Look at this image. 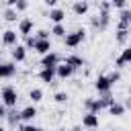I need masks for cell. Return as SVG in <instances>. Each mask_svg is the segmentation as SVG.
<instances>
[{
    "label": "cell",
    "mask_w": 131,
    "mask_h": 131,
    "mask_svg": "<svg viewBox=\"0 0 131 131\" xmlns=\"http://www.w3.org/2000/svg\"><path fill=\"white\" fill-rule=\"evenodd\" d=\"M6 121H8V125H16L18 121H23L20 119V111H10L8 117H6Z\"/></svg>",
    "instance_id": "603a6c76"
},
{
    "label": "cell",
    "mask_w": 131,
    "mask_h": 131,
    "mask_svg": "<svg viewBox=\"0 0 131 131\" xmlns=\"http://www.w3.org/2000/svg\"><path fill=\"white\" fill-rule=\"evenodd\" d=\"M108 113H111L113 117H123V115H125V104H121V102H115V104H111Z\"/></svg>",
    "instance_id": "d6986e66"
},
{
    "label": "cell",
    "mask_w": 131,
    "mask_h": 131,
    "mask_svg": "<svg viewBox=\"0 0 131 131\" xmlns=\"http://www.w3.org/2000/svg\"><path fill=\"white\" fill-rule=\"evenodd\" d=\"M94 88L104 96V94H108L111 92V88H113V82L108 80V76H104V74H100L96 80H94Z\"/></svg>",
    "instance_id": "3957f363"
},
{
    "label": "cell",
    "mask_w": 131,
    "mask_h": 131,
    "mask_svg": "<svg viewBox=\"0 0 131 131\" xmlns=\"http://www.w3.org/2000/svg\"><path fill=\"white\" fill-rule=\"evenodd\" d=\"M53 100H55L57 104H66V102H68V94H66V92H55V94H53Z\"/></svg>",
    "instance_id": "4316f807"
},
{
    "label": "cell",
    "mask_w": 131,
    "mask_h": 131,
    "mask_svg": "<svg viewBox=\"0 0 131 131\" xmlns=\"http://www.w3.org/2000/svg\"><path fill=\"white\" fill-rule=\"evenodd\" d=\"M37 43H39L37 35H29V37H25V47H27V49H33V51H35Z\"/></svg>",
    "instance_id": "44dd1931"
},
{
    "label": "cell",
    "mask_w": 131,
    "mask_h": 131,
    "mask_svg": "<svg viewBox=\"0 0 131 131\" xmlns=\"http://www.w3.org/2000/svg\"><path fill=\"white\" fill-rule=\"evenodd\" d=\"M33 27H35L33 18H20V23H18V33H20L23 37H29V35L33 33Z\"/></svg>",
    "instance_id": "30bf717a"
},
{
    "label": "cell",
    "mask_w": 131,
    "mask_h": 131,
    "mask_svg": "<svg viewBox=\"0 0 131 131\" xmlns=\"http://www.w3.org/2000/svg\"><path fill=\"white\" fill-rule=\"evenodd\" d=\"M111 8H113V2H106V0H104V2L98 4V10H100V12H111Z\"/></svg>",
    "instance_id": "f1b7e54d"
},
{
    "label": "cell",
    "mask_w": 131,
    "mask_h": 131,
    "mask_svg": "<svg viewBox=\"0 0 131 131\" xmlns=\"http://www.w3.org/2000/svg\"><path fill=\"white\" fill-rule=\"evenodd\" d=\"M35 117H37V108H35L33 104H29V106H25V108L20 111V119H23L25 123H33Z\"/></svg>",
    "instance_id": "5bb4252c"
},
{
    "label": "cell",
    "mask_w": 131,
    "mask_h": 131,
    "mask_svg": "<svg viewBox=\"0 0 131 131\" xmlns=\"http://www.w3.org/2000/svg\"><path fill=\"white\" fill-rule=\"evenodd\" d=\"M49 18L53 20V25H63L66 10H61V8H53V10H49Z\"/></svg>",
    "instance_id": "2e32d148"
},
{
    "label": "cell",
    "mask_w": 131,
    "mask_h": 131,
    "mask_svg": "<svg viewBox=\"0 0 131 131\" xmlns=\"http://www.w3.org/2000/svg\"><path fill=\"white\" fill-rule=\"evenodd\" d=\"M6 117H8V108H6L4 104H0V119H4V121H6Z\"/></svg>",
    "instance_id": "e575fe53"
},
{
    "label": "cell",
    "mask_w": 131,
    "mask_h": 131,
    "mask_svg": "<svg viewBox=\"0 0 131 131\" xmlns=\"http://www.w3.org/2000/svg\"><path fill=\"white\" fill-rule=\"evenodd\" d=\"M55 78H57L55 68H41V72H39V80H41V82H45V84H53Z\"/></svg>",
    "instance_id": "ba28073f"
},
{
    "label": "cell",
    "mask_w": 131,
    "mask_h": 131,
    "mask_svg": "<svg viewBox=\"0 0 131 131\" xmlns=\"http://www.w3.org/2000/svg\"><path fill=\"white\" fill-rule=\"evenodd\" d=\"M29 8V2L27 0H16V6H14V10L18 12V10H27Z\"/></svg>",
    "instance_id": "4dcf8cb0"
},
{
    "label": "cell",
    "mask_w": 131,
    "mask_h": 131,
    "mask_svg": "<svg viewBox=\"0 0 131 131\" xmlns=\"http://www.w3.org/2000/svg\"><path fill=\"white\" fill-rule=\"evenodd\" d=\"M119 57L125 61V66H127V63H131V47H125V49H123V53H121Z\"/></svg>",
    "instance_id": "83f0119b"
},
{
    "label": "cell",
    "mask_w": 131,
    "mask_h": 131,
    "mask_svg": "<svg viewBox=\"0 0 131 131\" xmlns=\"http://www.w3.org/2000/svg\"><path fill=\"white\" fill-rule=\"evenodd\" d=\"M20 131H41V129L35 127L33 123H25V125H20Z\"/></svg>",
    "instance_id": "d6a6232c"
},
{
    "label": "cell",
    "mask_w": 131,
    "mask_h": 131,
    "mask_svg": "<svg viewBox=\"0 0 131 131\" xmlns=\"http://www.w3.org/2000/svg\"><path fill=\"white\" fill-rule=\"evenodd\" d=\"M68 66H72L74 70H78V68H82V66H86V61H84V57H80V55H66V59H63Z\"/></svg>",
    "instance_id": "e0dca14e"
},
{
    "label": "cell",
    "mask_w": 131,
    "mask_h": 131,
    "mask_svg": "<svg viewBox=\"0 0 131 131\" xmlns=\"http://www.w3.org/2000/svg\"><path fill=\"white\" fill-rule=\"evenodd\" d=\"M106 76H108V80H111V82H113V84H115V82H119V80H121V74H119V72H111V74H106Z\"/></svg>",
    "instance_id": "836d02e7"
},
{
    "label": "cell",
    "mask_w": 131,
    "mask_h": 131,
    "mask_svg": "<svg viewBox=\"0 0 131 131\" xmlns=\"http://www.w3.org/2000/svg\"><path fill=\"white\" fill-rule=\"evenodd\" d=\"M0 98H2V104H4L6 108H14V106H16V102H18V92H16V88H14V86L6 84V86H2Z\"/></svg>",
    "instance_id": "6da1fadb"
},
{
    "label": "cell",
    "mask_w": 131,
    "mask_h": 131,
    "mask_svg": "<svg viewBox=\"0 0 131 131\" xmlns=\"http://www.w3.org/2000/svg\"><path fill=\"white\" fill-rule=\"evenodd\" d=\"M55 72H57V78H61V80H66V78H70V76H72V74H74L76 70H74L72 66H68L66 61H61V63H59V66L55 68Z\"/></svg>",
    "instance_id": "7c38bea8"
},
{
    "label": "cell",
    "mask_w": 131,
    "mask_h": 131,
    "mask_svg": "<svg viewBox=\"0 0 131 131\" xmlns=\"http://www.w3.org/2000/svg\"><path fill=\"white\" fill-rule=\"evenodd\" d=\"M2 45H4V47H14V45H18V43H16V31L6 29V31L2 33Z\"/></svg>",
    "instance_id": "8fae6325"
},
{
    "label": "cell",
    "mask_w": 131,
    "mask_h": 131,
    "mask_svg": "<svg viewBox=\"0 0 131 131\" xmlns=\"http://www.w3.org/2000/svg\"><path fill=\"white\" fill-rule=\"evenodd\" d=\"M37 39H39V41H49V31L39 29V31H37Z\"/></svg>",
    "instance_id": "f546056e"
},
{
    "label": "cell",
    "mask_w": 131,
    "mask_h": 131,
    "mask_svg": "<svg viewBox=\"0 0 131 131\" xmlns=\"http://www.w3.org/2000/svg\"><path fill=\"white\" fill-rule=\"evenodd\" d=\"M72 131H82V127H80V125H76V127H72Z\"/></svg>",
    "instance_id": "74e56055"
},
{
    "label": "cell",
    "mask_w": 131,
    "mask_h": 131,
    "mask_svg": "<svg viewBox=\"0 0 131 131\" xmlns=\"http://www.w3.org/2000/svg\"><path fill=\"white\" fill-rule=\"evenodd\" d=\"M125 108H131V98H127V102H125Z\"/></svg>",
    "instance_id": "8d00e7d4"
},
{
    "label": "cell",
    "mask_w": 131,
    "mask_h": 131,
    "mask_svg": "<svg viewBox=\"0 0 131 131\" xmlns=\"http://www.w3.org/2000/svg\"><path fill=\"white\" fill-rule=\"evenodd\" d=\"M16 74V63L14 61H2L0 63V78L2 80H8Z\"/></svg>",
    "instance_id": "8992f818"
},
{
    "label": "cell",
    "mask_w": 131,
    "mask_h": 131,
    "mask_svg": "<svg viewBox=\"0 0 131 131\" xmlns=\"http://www.w3.org/2000/svg\"><path fill=\"white\" fill-rule=\"evenodd\" d=\"M111 23V12H98L96 16H92V27H96L98 31H104Z\"/></svg>",
    "instance_id": "277c9868"
},
{
    "label": "cell",
    "mask_w": 131,
    "mask_h": 131,
    "mask_svg": "<svg viewBox=\"0 0 131 131\" xmlns=\"http://www.w3.org/2000/svg\"><path fill=\"white\" fill-rule=\"evenodd\" d=\"M72 10H74V14L82 16V14H86V12L90 10V4H88L86 0H78V2H74V4H72Z\"/></svg>",
    "instance_id": "9a60e30c"
},
{
    "label": "cell",
    "mask_w": 131,
    "mask_h": 131,
    "mask_svg": "<svg viewBox=\"0 0 131 131\" xmlns=\"http://www.w3.org/2000/svg\"><path fill=\"white\" fill-rule=\"evenodd\" d=\"M129 98H131V88H129Z\"/></svg>",
    "instance_id": "ab89813d"
},
{
    "label": "cell",
    "mask_w": 131,
    "mask_h": 131,
    "mask_svg": "<svg viewBox=\"0 0 131 131\" xmlns=\"http://www.w3.org/2000/svg\"><path fill=\"white\" fill-rule=\"evenodd\" d=\"M4 20H8V23L16 20V10H14V8H6V10H4Z\"/></svg>",
    "instance_id": "484cf974"
},
{
    "label": "cell",
    "mask_w": 131,
    "mask_h": 131,
    "mask_svg": "<svg viewBox=\"0 0 131 131\" xmlns=\"http://www.w3.org/2000/svg\"><path fill=\"white\" fill-rule=\"evenodd\" d=\"M41 131H45V129H41Z\"/></svg>",
    "instance_id": "60d3db41"
},
{
    "label": "cell",
    "mask_w": 131,
    "mask_h": 131,
    "mask_svg": "<svg viewBox=\"0 0 131 131\" xmlns=\"http://www.w3.org/2000/svg\"><path fill=\"white\" fill-rule=\"evenodd\" d=\"M10 55H12V61H14V63H20V61H25V59H27V47L18 43V45H14V47H12Z\"/></svg>",
    "instance_id": "52a82bcc"
},
{
    "label": "cell",
    "mask_w": 131,
    "mask_h": 131,
    "mask_svg": "<svg viewBox=\"0 0 131 131\" xmlns=\"http://www.w3.org/2000/svg\"><path fill=\"white\" fill-rule=\"evenodd\" d=\"M82 125H84L86 129H96V127H98V115L86 113V115L82 117Z\"/></svg>",
    "instance_id": "4fadbf2b"
},
{
    "label": "cell",
    "mask_w": 131,
    "mask_h": 131,
    "mask_svg": "<svg viewBox=\"0 0 131 131\" xmlns=\"http://www.w3.org/2000/svg\"><path fill=\"white\" fill-rule=\"evenodd\" d=\"M84 39H86V31H84V29H76V31H72V33L66 35L63 45H66V47H78Z\"/></svg>",
    "instance_id": "7a4b0ae2"
},
{
    "label": "cell",
    "mask_w": 131,
    "mask_h": 131,
    "mask_svg": "<svg viewBox=\"0 0 131 131\" xmlns=\"http://www.w3.org/2000/svg\"><path fill=\"white\" fill-rule=\"evenodd\" d=\"M59 63H61V57L55 51H51V53H47V55L41 57V68H57Z\"/></svg>",
    "instance_id": "5b68a950"
},
{
    "label": "cell",
    "mask_w": 131,
    "mask_h": 131,
    "mask_svg": "<svg viewBox=\"0 0 131 131\" xmlns=\"http://www.w3.org/2000/svg\"><path fill=\"white\" fill-rule=\"evenodd\" d=\"M119 23H125V25H131V8H125L119 12Z\"/></svg>",
    "instance_id": "cb8c5ba5"
},
{
    "label": "cell",
    "mask_w": 131,
    "mask_h": 131,
    "mask_svg": "<svg viewBox=\"0 0 131 131\" xmlns=\"http://www.w3.org/2000/svg\"><path fill=\"white\" fill-rule=\"evenodd\" d=\"M55 131H68V129H55Z\"/></svg>",
    "instance_id": "f35d334b"
},
{
    "label": "cell",
    "mask_w": 131,
    "mask_h": 131,
    "mask_svg": "<svg viewBox=\"0 0 131 131\" xmlns=\"http://www.w3.org/2000/svg\"><path fill=\"white\" fill-rule=\"evenodd\" d=\"M113 8L125 10V8H129V6H127V2H125V0H113Z\"/></svg>",
    "instance_id": "1f68e13d"
},
{
    "label": "cell",
    "mask_w": 131,
    "mask_h": 131,
    "mask_svg": "<svg viewBox=\"0 0 131 131\" xmlns=\"http://www.w3.org/2000/svg\"><path fill=\"white\" fill-rule=\"evenodd\" d=\"M51 33H53L55 37H61V39H66V35H68V31H66L63 25H53V27H51Z\"/></svg>",
    "instance_id": "ffe728a7"
},
{
    "label": "cell",
    "mask_w": 131,
    "mask_h": 131,
    "mask_svg": "<svg viewBox=\"0 0 131 131\" xmlns=\"http://www.w3.org/2000/svg\"><path fill=\"white\" fill-rule=\"evenodd\" d=\"M84 106H86V113H94V115H98L104 106H102V102H100V98L96 100V98H86L84 100Z\"/></svg>",
    "instance_id": "9c48e42d"
},
{
    "label": "cell",
    "mask_w": 131,
    "mask_h": 131,
    "mask_svg": "<svg viewBox=\"0 0 131 131\" xmlns=\"http://www.w3.org/2000/svg\"><path fill=\"white\" fill-rule=\"evenodd\" d=\"M29 98H31L33 102H41V100H43V90H41V88H33V90L29 92Z\"/></svg>",
    "instance_id": "7402d4cb"
},
{
    "label": "cell",
    "mask_w": 131,
    "mask_h": 131,
    "mask_svg": "<svg viewBox=\"0 0 131 131\" xmlns=\"http://www.w3.org/2000/svg\"><path fill=\"white\" fill-rule=\"evenodd\" d=\"M115 66H117V68H123V66H125V61H123L121 57H117V59H115Z\"/></svg>",
    "instance_id": "d590c367"
},
{
    "label": "cell",
    "mask_w": 131,
    "mask_h": 131,
    "mask_svg": "<svg viewBox=\"0 0 131 131\" xmlns=\"http://www.w3.org/2000/svg\"><path fill=\"white\" fill-rule=\"evenodd\" d=\"M127 39H129V31H119V29H117L115 41H117L119 45H123V43H127Z\"/></svg>",
    "instance_id": "d4e9b609"
},
{
    "label": "cell",
    "mask_w": 131,
    "mask_h": 131,
    "mask_svg": "<svg viewBox=\"0 0 131 131\" xmlns=\"http://www.w3.org/2000/svg\"><path fill=\"white\" fill-rule=\"evenodd\" d=\"M35 51H37L41 57L47 55V53H51V41H39L37 47H35Z\"/></svg>",
    "instance_id": "ac0fdd59"
}]
</instances>
